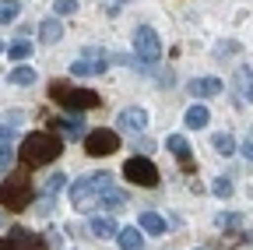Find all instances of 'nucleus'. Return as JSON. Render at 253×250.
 <instances>
[{
    "label": "nucleus",
    "instance_id": "obj_1",
    "mask_svg": "<svg viewBox=\"0 0 253 250\" xmlns=\"http://www.w3.org/2000/svg\"><path fill=\"white\" fill-rule=\"evenodd\" d=\"M60 151H63V141L56 134H46V131H36V134H28L18 148V159L21 166L28 169H39V166H49L60 159Z\"/></svg>",
    "mask_w": 253,
    "mask_h": 250
},
{
    "label": "nucleus",
    "instance_id": "obj_2",
    "mask_svg": "<svg viewBox=\"0 0 253 250\" xmlns=\"http://www.w3.org/2000/svg\"><path fill=\"white\" fill-rule=\"evenodd\" d=\"M49 96H53V102H60L63 109H74V113H84V109L99 106V96H95L91 88H74L67 81H49Z\"/></svg>",
    "mask_w": 253,
    "mask_h": 250
},
{
    "label": "nucleus",
    "instance_id": "obj_3",
    "mask_svg": "<svg viewBox=\"0 0 253 250\" xmlns=\"http://www.w3.org/2000/svg\"><path fill=\"white\" fill-rule=\"evenodd\" d=\"M32 198H36V191H32V180L25 173H14V176H7L4 183H0V204L4 208L21 211V208L32 204Z\"/></svg>",
    "mask_w": 253,
    "mask_h": 250
},
{
    "label": "nucleus",
    "instance_id": "obj_4",
    "mask_svg": "<svg viewBox=\"0 0 253 250\" xmlns=\"http://www.w3.org/2000/svg\"><path fill=\"white\" fill-rule=\"evenodd\" d=\"M84 151L91 155V159H106V155L120 151V134L109 131V127L91 131V134H84Z\"/></svg>",
    "mask_w": 253,
    "mask_h": 250
},
{
    "label": "nucleus",
    "instance_id": "obj_5",
    "mask_svg": "<svg viewBox=\"0 0 253 250\" xmlns=\"http://www.w3.org/2000/svg\"><path fill=\"white\" fill-rule=\"evenodd\" d=\"M123 176L137 187H155L158 183V166L151 159H144V155H134V159L123 162Z\"/></svg>",
    "mask_w": 253,
    "mask_h": 250
},
{
    "label": "nucleus",
    "instance_id": "obj_6",
    "mask_svg": "<svg viewBox=\"0 0 253 250\" xmlns=\"http://www.w3.org/2000/svg\"><path fill=\"white\" fill-rule=\"evenodd\" d=\"M134 53H137V60H144V64H155V60L162 56V39H158V32L151 25H141L134 32Z\"/></svg>",
    "mask_w": 253,
    "mask_h": 250
},
{
    "label": "nucleus",
    "instance_id": "obj_7",
    "mask_svg": "<svg viewBox=\"0 0 253 250\" xmlns=\"http://www.w3.org/2000/svg\"><path fill=\"white\" fill-rule=\"evenodd\" d=\"M99 187H95V180L91 176H84V180H74L71 183V204L78 208V211H91V208H99Z\"/></svg>",
    "mask_w": 253,
    "mask_h": 250
},
{
    "label": "nucleus",
    "instance_id": "obj_8",
    "mask_svg": "<svg viewBox=\"0 0 253 250\" xmlns=\"http://www.w3.org/2000/svg\"><path fill=\"white\" fill-rule=\"evenodd\" d=\"M166 148L176 155V162H179V166L194 169V148H190V141H186L183 134H169V138H166Z\"/></svg>",
    "mask_w": 253,
    "mask_h": 250
},
{
    "label": "nucleus",
    "instance_id": "obj_9",
    "mask_svg": "<svg viewBox=\"0 0 253 250\" xmlns=\"http://www.w3.org/2000/svg\"><path fill=\"white\" fill-rule=\"evenodd\" d=\"M221 92V78H194L186 81V96H197V99H211Z\"/></svg>",
    "mask_w": 253,
    "mask_h": 250
},
{
    "label": "nucleus",
    "instance_id": "obj_10",
    "mask_svg": "<svg viewBox=\"0 0 253 250\" xmlns=\"http://www.w3.org/2000/svg\"><path fill=\"white\" fill-rule=\"evenodd\" d=\"M116 123H120L123 131H134V134H141V131L148 127V113H144L141 106H130V109H123V113H120V120H116Z\"/></svg>",
    "mask_w": 253,
    "mask_h": 250
},
{
    "label": "nucleus",
    "instance_id": "obj_11",
    "mask_svg": "<svg viewBox=\"0 0 253 250\" xmlns=\"http://www.w3.org/2000/svg\"><path fill=\"white\" fill-rule=\"evenodd\" d=\"M126 191H120V187H106V191L99 194V208H109V211H120V208H126Z\"/></svg>",
    "mask_w": 253,
    "mask_h": 250
},
{
    "label": "nucleus",
    "instance_id": "obj_12",
    "mask_svg": "<svg viewBox=\"0 0 253 250\" xmlns=\"http://www.w3.org/2000/svg\"><path fill=\"white\" fill-rule=\"evenodd\" d=\"M53 131H60L63 138H71V141L84 138V127H81V120H78V116H63V120H53Z\"/></svg>",
    "mask_w": 253,
    "mask_h": 250
},
{
    "label": "nucleus",
    "instance_id": "obj_13",
    "mask_svg": "<svg viewBox=\"0 0 253 250\" xmlns=\"http://www.w3.org/2000/svg\"><path fill=\"white\" fill-rule=\"evenodd\" d=\"M116 243H120V250H141L144 247V236H141V229H120L116 233Z\"/></svg>",
    "mask_w": 253,
    "mask_h": 250
},
{
    "label": "nucleus",
    "instance_id": "obj_14",
    "mask_svg": "<svg viewBox=\"0 0 253 250\" xmlns=\"http://www.w3.org/2000/svg\"><path fill=\"white\" fill-rule=\"evenodd\" d=\"M141 233H148V236H162V233H166V218L158 215V211H144V215H141Z\"/></svg>",
    "mask_w": 253,
    "mask_h": 250
},
{
    "label": "nucleus",
    "instance_id": "obj_15",
    "mask_svg": "<svg viewBox=\"0 0 253 250\" xmlns=\"http://www.w3.org/2000/svg\"><path fill=\"white\" fill-rule=\"evenodd\" d=\"M91 233L99 236V240H109V236H116V233H120V226L113 222L109 215H95V218H91Z\"/></svg>",
    "mask_w": 253,
    "mask_h": 250
},
{
    "label": "nucleus",
    "instance_id": "obj_16",
    "mask_svg": "<svg viewBox=\"0 0 253 250\" xmlns=\"http://www.w3.org/2000/svg\"><path fill=\"white\" fill-rule=\"evenodd\" d=\"M39 36H42V43H60L63 39V25L56 18H42L39 21Z\"/></svg>",
    "mask_w": 253,
    "mask_h": 250
},
{
    "label": "nucleus",
    "instance_id": "obj_17",
    "mask_svg": "<svg viewBox=\"0 0 253 250\" xmlns=\"http://www.w3.org/2000/svg\"><path fill=\"white\" fill-rule=\"evenodd\" d=\"M11 240H14V247H18V250H46V247H42V240H39V236H32L28 229H14V233H11Z\"/></svg>",
    "mask_w": 253,
    "mask_h": 250
},
{
    "label": "nucleus",
    "instance_id": "obj_18",
    "mask_svg": "<svg viewBox=\"0 0 253 250\" xmlns=\"http://www.w3.org/2000/svg\"><path fill=\"white\" fill-rule=\"evenodd\" d=\"M211 148L218 151V155H236V141H232V134H211Z\"/></svg>",
    "mask_w": 253,
    "mask_h": 250
},
{
    "label": "nucleus",
    "instance_id": "obj_19",
    "mask_svg": "<svg viewBox=\"0 0 253 250\" xmlns=\"http://www.w3.org/2000/svg\"><path fill=\"white\" fill-rule=\"evenodd\" d=\"M214 226L218 229H239L243 226V211H221V215H214Z\"/></svg>",
    "mask_w": 253,
    "mask_h": 250
},
{
    "label": "nucleus",
    "instance_id": "obj_20",
    "mask_svg": "<svg viewBox=\"0 0 253 250\" xmlns=\"http://www.w3.org/2000/svg\"><path fill=\"white\" fill-rule=\"evenodd\" d=\"M204 123H208V109H204V106H190V109H186V127H190V131H201Z\"/></svg>",
    "mask_w": 253,
    "mask_h": 250
},
{
    "label": "nucleus",
    "instance_id": "obj_21",
    "mask_svg": "<svg viewBox=\"0 0 253 250\" xmlns=\"http://www.w3.org/2000/svg\"><path fill=\"white\" fill-rule=\"evenodd\" d=\"M18 14H21V4H18V0H0V25H11Z\"/></svg>",
    "mask_w": 253,
    "mask_h": 250
},
{
    "label": "nucleus",
    "instance_id": "obj_22",
    "mask_svg": "<svg viewBox=\"0 0 253 250\" xmlns=\"http://www.w3.org/2000/svg\"><path fill=\"white\" fill-rule=\"evenodd\" d=\"M11 81L14 85H36V67H25V64L11 67Z\"/></svg>",
    "mask_w": 253,
    "mask_h": 250
},
{
    "label": "nucleus",
    "instance_id": "obj_23",
    "mask_svg": "<svg viewBox=\"0 0 253 250\" xmlns=\"http://www.w3.org/2000/svg\"><path fill=\"white\" fill-rule=\"evenodd\" d=\"M71 74H78V78H88V74H102V67L81 56V60H74V64H71Z\"/></svg>",
    "mask_w": 253,
    "mask_h": 250
},
{
    "label": "nucleus",
    "instance_id": "obj_24",
    "mask_svg": "<svg viewBox=\"0 0 253 250\" xmlns=\"http://www.w3.org/2000/svg\"><path fill=\"white\" fill-rule=\"evenodd\" d=\"M7 56H11V60H28V56H32V43H28V39H14V43L7 46Z\"/></svg>",
    "mask_w": 253,
    "mask_h": 250
},
{
    "label": "nucleus",
    "instance_id": "obj_25",
    "mask_svg": "<svg viewBox=\"0 0 253 250\" xmlns=\"http://www.w3.org/2000/svg\"><path fill=\"white\" fill-rule=\"evenodd\" d=\"M211 194H214V198H229V194H232V180H229V176H214V180H211Z\"/></svg>",
    "mask_w": 253,
    "mask_h": 250
},
{
    "label": "nucleus",
    "instance_id": "obj_26",
    "mask_svg": "<svg viewBox=\"0 0 253 250\" xmlns=\"http://www.w3.org/2000/svg\"><path fill=\"white\" fill-rule=\"evenodd\" d=\"M63 180H67L63 173H53V176L46 180V198H53V194H60V191H63Z\"/></svg>",
    "mask_w": 253,
    "mask_h": 250
},
{
    "label": "nucleus",
    "instance_id": "obj_27",
    "mask_svg": "<svg viewBox=\"0 0 253 250\" xmlns=\"http://www.w3.org/2000/svg\"><path fill=\"white\" fill-rule=\"evenodd\" d=\"M53 11H56V14H74V11H78V0H56Z\"/></svg>",
    "mask_w": 253,
    "mask_h": 250
},
{
    "label": "nucleus",
    "instance_id": "obj_28",
    "mask_svg": "<svg viewBox=\"0 0 253 250\" xmlns=\"http://www.w3.org/2000/svg\"><path fill=\"white\" fill-rule=\"evenodd\" d=\"M11 159H14V151H11L7 145H0V169H7V166H11Z\"/></svg>",
    "mask_w": 253,
    "mask_h": 250
},
{
    "label": "nucleus",
    "instance_id": "obj_29",
    "mask_svg": "<svg viewBox=\"0 0 253 250\" xmlns=\"http://www.w3.org/2000/svg\"><path fill=\"white\" fill-rule=\"evenodd\" d=\"M14 131H18V123H11V120H4V123H0V138H14Z\"/></svg>",
    "mask_w": 253,
    "mask_h": 250
},
{
    "label": "nucleus",
    "instance_id": "obj_30",
    "mask_svg": "<svg viewBox=\"0 0 253 250\" xmlns=\"http://www.w3.org/2000/svg\"><path fill=\"white\" fill-rule=\"evenodd\" d=\"M0 250H18V247H14V240H11V236H0Z\"/></svg>",
    "mask_w": 253,
    "mask_h": 250
},
{
    "label": "nucleus",
    "instance_id": "obj_31",
    "mask_svg": "<svg viewBox=\"0 0 253 250\" xmlns=\"http://www.w3.org/2000/svg\"><path fill=\"white\" fill-rule=\"evenodd\" d=\"M239 151H243V159H250V162H253V141H246Z\"/></svg>",
    "mask_w": 253,
    "mask_h": 250
},
{
    "label": "nucleus",
    "instance_id": "obj_32",
    "mask_svg": "<svg viewBox=\"0 0 253 250\" xmlns=\"http://www.w3.org/2000/svg\"><path fill=\"white\" fill-rule=\"evenodd\" d=\"M246 99H250V102H253V85H250V88H246Z\"/></svg>",
    "mask_w": 253,
    "mask_h": 250
},
{
    "label": "nucleus",
    "instance_id": "obj_33",
    "mask_svg": "<svg viewBox=\"0 0 253 250\" xmlns=\"http://www.w3.org/2000/svg\"><path fill=\"white\" fill-rule=\"evenodd\" d=\"M0 53H4V43H0Z\"/></svg>",
    "mask_w": 253,
    "mask_h": 250
}]
</instances>
